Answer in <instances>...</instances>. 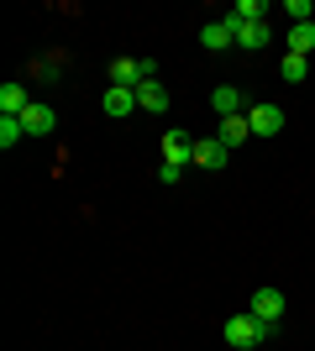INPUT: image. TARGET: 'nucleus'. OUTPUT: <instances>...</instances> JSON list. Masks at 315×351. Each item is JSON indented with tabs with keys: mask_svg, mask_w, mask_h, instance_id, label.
I'll return each mask as SVG.
<instances>
[{
	"mask_svg": "<svg viewBox=\"0 0 315 351\" xmlns=\"http://www.w3.org/2000/svg\"><path fill=\"white\" fill-rule=\"evenodd\" d=\"M226 346H237V351H253V346H263V341L273 336V325H263L253 315V309H247V315H231V320H226Z\"/></svg>",
	"mask_w": 315,
	"mask_h": 351,
	"instance_id": "obj_1",
	"label": "nucleus"
},
{
	"mask_svg": "<svg viewBox=\"0 0 315 351\" xmlns=\"http://www.w3.org/2000/svg\"><path fill=\"white\" fill-rule=\"evenodd\" d=\"M247 121H253V136H279L284 132V110H279V105H253V110H247Z\"/></svg>",
	"mask_w": 315,
	"mask_h": 351,
	"instance_id": "obj_2",
	"label": "nucleus"
},
{
	"mask_svg": "<svg viewBox=\"0 0 315 351\" xmlns=\"http://www.w3.org/2000/svg\"><path fill=\"white\" fill-rule=\"evenodd\" d=\"M21 126H27V136H47V132H53V126H58V116H53V105L32 100L27 110H21Z\"/></svg>",
	"mask_w": 315,
	"mask_h": 351,
	"instance_id": "obj_3",
	"label": "nucleus"
},
{
	"mask_svg": "<svg viewBox=\"0 0 315 351\" xmlns=\"http://www.w3.org/2000/svg\"><path fill=\"white\" fill-rule=\"evenodd\" d=\"M247 309H253L263 325H279V315H284V293H279V289H257Z\"/></svg>",
	"mask_w": 315,
	"mask_h": 351,
	"instance_id": "obj_4",
	"label": "nucleus"
},
{
	"mask_svg": "<svg viewBox=\"0 0 315 351\" xmlns=\"http://www.w3.org/2000/svg\"><path fill=\"white\" fill-rule=\"evenodd\" d=\"M263 16H268V5H263V0H237L221 21H226L231 32H242V27H253V21H263Z\"/></svg>",
	"mask_w": 315,
	"mask_h": 351,
	"instance_id": "obj_5",
	"label": "nucleus"
},
{
	"mask_svg": "<svg viewBox=\"0 0 315 351\" xmlns=\"http://www.w3.org/2000/svg\"><path fill=\"white\" fill-rule=\"evenodd\" d=\"M210 105H215V116H247V110H242V105H247V95H242V89L237 84H221V89H215V95H210Z\"/></svg>",
	"mask_w": 315,
	"mask_h": 351,
	"instance_id": "obj_6",
	"label": "nucleus"
},
{
	"mask_svg": "<svg viewBox=\"0 0 315 351\" xmlns=\"http://www.w3.org/2000/svg\"><path fill=\"white\" fill-rule=\"evenodd\" d=\"M163 162H195V136H184V132H168L163 136Z\"/></svg>",
	"mask_w": 315,
	"mask_h": 351,
	"instance_id": "obj_7",
	"label": "nucleus"
},
{
	"mask_svg": "<svg viewBox=\"0 0 315 351\" xmlns=\"http://www.w3.org/2000/svg\"><path fill=\"white\" fill-rule=\"evenodd\" d=\"M132 110H137V89H126V84H110V89H105V116H132Z\"/></svg>",
	"mask_w": 315,
	"mask_h": 351,
	"instance_id": "obj_8",
	"label": "nucleus"
},
{
	"mask_svg": "<svg viewBox=\"0 0 315 351\" xmlns=\"http://www.w3.org/2000/svg\"><path fill=\"white\" fill-rule=\"evenodd\" d=\"M226 158H231V147H226L221 136H210V142H195V162H200V168H226Z\"/></svg>",
	"mask_w": 315,
	"mask_h": 351,
	"instance_id": "obj_9",
	"label": "nucleus"
},
{
	"mask_svg": "<svg viewBox=\"0 0 315 351\" xmlns=\"http://www.w3.org/2000/svg\"><path fill=\"white\" fill-rule=\"evenodd\" d=\"M200 43H205L210 53H226V47H237V32L226 27V21H210V27L200 32Z\"/></svg>",
	"mask_w": 315,
	"mask_h": 351,
	"instance_id": "obj_10",
	"label": "nucleus"
},
{
	"mask_svg": "<svg viewBox=\"0 0 315 351\" xmlns=\"http://www.w3.org/2000/svg\"><path fill=\"white\" fill-rule=\"evenodd\" d=\"M110 84L137 89V84H142V63H137V58H110Z\"/></svg>",
	"mask_w": 315,
	"mask_h": 351,
	"instance_id": "obj_11",
	"label": "nucleus"
},
{
	"mask_svg": "<svg viewBox=\"0 0 315 351\" xmlns=\"http://www.w3.org/2000/svg\"><path fill=\"white\" fill-rule=\"evenodd\" d=\"M27 89L21 84H11V79H5V84H0V116H21V110H27Z\"/></svg>",
	"mask_w": 315,
	"mask_h": 351,
	"instance_id": "obj_12",
	"label": "nucleus"
},
{
	"mask_svg": "<svg viewBox=\"0 0 315 351\" xmlns=\"http://www.w3.org/2000/svg\"><path fill=\"white\" fill-rule=\"evenodd\" d=\"M168 100H174V95H168L158 79H152V84H137V105H142V110H168Z\"/></svg>",
	"mask_w": 315,
	"mask_h": 351,
	"instance_id": "obj_13",
	"label": "nucleus"
},
{
	"mask_svg": "<svg viewBox=\"0 0 315 351\" xmlns=\"http://www.w3.org/2000/svg\"><path fill=\"white\" fill-rule=\"evenodd\" d=\"M247 136H253V121H247V116H226L221 121V142L226 147H242Z\"/></svg>",
	"mask_w": 315,
	"mask_h": 351,
	"instance_id": "obj_14",
	"label": "nucleus"
},
{
	"mask_svg": "<svg viewBox=\"0 0 315 351\" xmlns=\"http://www.w3.org/2000/svg\"><path fill=\"white\" fill-rule=\"evenodd\" d=\"M268 21H253V27H242L237 32V47H247V53H257V47H268Z\"/></svg>",
	"mask_w": 315,
	"mask_h": 351,
	"instance_id": "obj_15",
	"label": "nucleus"
},
{
	"mask_svg": "<svg viewBox=\"0 0 315 351\" xmlns=\"http://www.w3.org/2000/svg\"><path fill=\"white\" fill-rule=\"evenodd\" d=\"M289 53H300V58H310V53H315V21H305V27L289 32Z\"/></svg>",
	"mask_w": 315,
	"mask_h": 351,
	"instance_id": "obj_16",
	"label": "nucleus"
},
{
	"mask_svg": "<svg viewBox=\"0 0 315 351\" xmlns=\"http://www.w3.org/2000/svg\"><path fill=\"white\" fill-rule=\"evenodd\" d=\"M16 142H27V126H21V116H0V147L11 152Z\"/></svg>",
	"mask_w": 315,
	"mask_h": 351,
	"instance_id": "obj_17",
	"label": "nucleus"
},
{
	"mask_svg": "<svg viewBox=\"0 0 315 351\" xmlns=\"http://www.w3.org/2000/svg\"><path fill=\"white\" fill-rule=\"evenodd\" d=\"M279 73H284V84H305V73H310V58H300V53H289V58L279 63Z\"/></svg>",
	"mask_w": 315,
	"mask_h": 351,
	"instance_id": "obj_18",
	"label": "nucleus"
}]
</instances>
